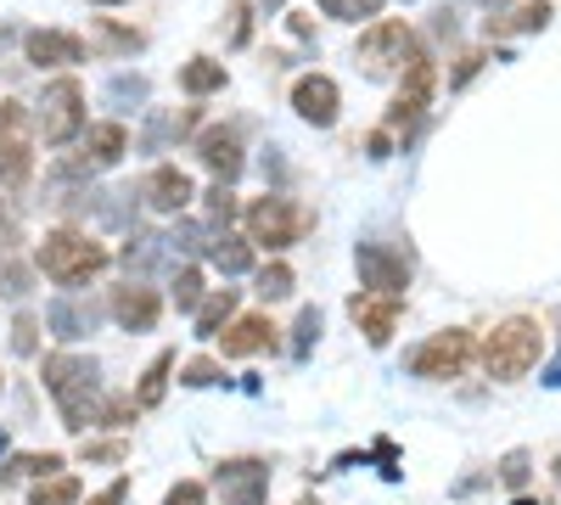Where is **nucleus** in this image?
Wrapping results in <instances>:
<instances>
[{
  "instance_id": "14",
  "label": "nucleus",
  "mask_w": 561,
  "mask_h": 505,
  "mask_svg": "<svg viewBox=\"0 0 561 505\" xmlns=\"http://www.w3.org/2000/svg\"><path fill=\"white\" fill-rule=\"evenodd\" d=\"M140 197H147L158 214H185V208H192V197H197V186H192V174H185V169L158 163L147 174V186H140Z\"/></svg>"
},
{
  "instance_id": "6",
  "label": "nucleus",
  "mask_w": 561,
  "mask_h": 505,
  "mask_svg": "<svg viewBox=\"0 0 561 505\" xmlns=\"http://www.w3.org/2000/svg\"><path fill=\"white\" fill-rule=\"evenodd\" d=\"M472 354H478L472 332H466V326H449V332H433L427 343L410 354V371L427 377V382H455V377H466Z\"/></svg>"
},
{
  "instance_id": "26",
  "label": "nucleus",
  "mask_w": 561,
  "mask_h": 505,
  "mask_svg": "<svg viewBox=\"0 0 561 505\" xmlns=\"http://www.w3.org/2000/svg\"><path fill=\"white\" fill-rule=\"evenodd\" d=\"M174 309H185V314L203 309V269L197 264H180L174 269Z\"/></svg>"
},
{
  "instance_id": "34",
  "label": "nucleus",
  "mask_w": 561,
  "mask_h": 505,
  "mask_svg": "<svg viewBox=\"0 0 561 505\" xmlns=\"http://www.w3.org/2000/svg\"><path fill=\"white\" fill-rule=\"evenodd\" d=\"M163 505H208V489L185 478V483H174V489H169V500H163Z\"/></svg>"
},
{
  "instance_id": "35",
  "label": "nucleus",
  "mask_w": 561,
  "mask_h": 505,
  "mask_svg": "<svg viewBox=\"0 0 561 505\" xmlns=\"http://www.w3.org/2000/svg\"><path fill=\"white\" fill-rule=\"evenodd\" d=\"M124 494H129V478H113L102 494H90L84 505H124Z\"/></svg>"
},
{
  "instance_id": "41",
  "label": "nucleus",
  "mask_w": 561,
  "mask_h": 505,
  "mask_svg": "<svg viewBox=\"0 0 561 505\" xmlns=\"http://www.w3.org/2000/svg\"><path fill=\"white\" fill-rule=\"evenodd\" d=\"M556 483H561V461H556Z\"/></svg>"
},
{
  "instance_id": "25",
  "label": "nucleus",
  "mask_w": 561,
  "mask_h": 505,
  "mask_svg": "<svg viewBox=\"0 0 561 505\" xmlns=\"http://www.w3.org/2000/svg\"><path fill=\"white\" fill-rule=\"evenodd\" d=\"M28 505H79V478H68V472L39 478L34 494H28Z\"/></svg>"
},
{
  "instance_id": "39",
  "label": "nucleus",
  "mask_w": 561,
  "mask_h": 505,
  "mask_svg": "<svg viewBox=\"0 0 561 505\" xmlns=\"http://www.w3.org/2000/svg\"><path fill=\"white\" fill-rule=\"evenodd\" d=\"M275 7H280V0H264V12H275Z\"/></svg>"
},
{
  "instance_id": "42",
  "label": "nucleus",
  "mask_w": 561,
  "mask_h": 505,
  "mask_svg": "<svg viewBox=\"0 0 561 505\" xmlns=\"http://www.w3.org/2000/svg\"><path fill=\"white\" fill-rule=\"evenodd\" d=\"M483 7H500V0H483Z\"/></svg>"
},
{
  "instance_id": "17",
  "label": "nucleus",
  "mask_w": 561,
  "mask_h": 505,
  "mask_svg": "<svg viewBox=\"0 0 561 505\" xmlns=\"http://www.w3.org/2000/svg\"><path fill=\"white\" fill-rule=\"evenodd\" d=\"M197 152H203V163L219 174V180H237L242 174V135L237 129H225V124H214V129H203L197 135Z\"/></svg>"
},
{
  "instance_id": "37",
  "label": "nucleus",
  "mask_w": 561,
  "mask_h": 505,
  "mask_svg": "<svg viewBox=\"0 0 561 505\" xmlns=\"http://www.w3.org/2000/svg\"><path fill=\"white\" fill-rule=\"evenodd\" d=\"M528 478V461L523 455H505V483H523Z\"/></svg>"
},
{
  "instance_id": "18",
  "label": "nucleus",
  "mask_w": 561,
  "mask_h": 505,
  "mask_svg": "<svg viewBox=\"0 0 561 505\" xmlns=\"http://www.w3.org/2000/svg\"><path fill=\"white\" fill-rule=\"evenodd\" d=\"M158 314H163V298L152 287H118L113 292V320L124 332H152Z\"/></svg>"
},
{
  "instance_id": "29",
  "label": "nucleus",
  "mask_w": 561,
  "mask_h": 505,
  "mask_svg": "<svg viewBox=\"0 0 561 505\" xmlns=\"http://www.w3.org/2000/svg\"><path fill=\"white\" fill-rule=\"evenodd\" d=\"M51 326H57V337H84V332H90V314L73 309V303H57V309H51Z\"/></svg>"
},
{
  "instance_id": "27",
  "label": "nucleus",
  "mask_w": 561,
  "mask_h": 505,
  "mask_svg": "<svg viewBox=\"0 0 561 505\" xmlns=\"http://www.w3.org/2000/svg\"><path fill=\"white\" fill-rule=\"evenodd\" d=\"M293 287H298V275H293L287 264H264V269H259V298H264V303L293 298Z\"/></svg>"
},
{
  "instance_id": "36",
  "label": "nucleus",
  "mask_w": 561,
  "mask_h": 505,
  "mask_svg": "<svg viewBox=\"0 0 561 505\" xmlns=\"http://www.w3.org/2000/svg\"><path fill=\"white\" fill-rule=\"evenodd\" d=\"M84 461H124V444H84Z\"/></svg>"
},
{
  "instance_id": "11",
  "label": "nucleus",
  "mask_w": 561,
  "mask_h": 505,
  "mask_svg": "<svg viewBox=\"0 0 561 505\" xmlns=\"http://www.w3.org/2000/svg\"><path fill=\"white\" fill-rule=\"evenodd\" d=\"M214 489H219V505H264V494H270V467L253 461V455H242V461H219Z\"/></svg>"
},
{
  "instance_id": "4",
  "label": "nucleus",
  "mask_w": 561,
  "mask_h": 505,
  "mask_svg": "<svg viewBox=\"0 0 561 505\" xmlns=\"http://www.w3.org/2000/svg\"><path fill=\"white\" fill-rule=\"evenodd\" d=\"M34 180V129L23 102H0V186L23 192Z\"/></svg>"
},
{
  "instance_id": "9",
  "label": "nucleus",
  "mask_w": 561,
  "mask_h": 505,
  "mask_svg": "<svg viewBox=\"0 0 561 505\" xmlns=\"http://www.w3.org/2000/svg\"><path fill=\"white\" fill-rule=\"evenodd\" d=\"M433 84H438L433 57H427V51H415V57L404 62V84H399V102H393V113H388V129H410L421 113H427Z\"/></svg>"
},
{
  "instance_id": "13",
  "label": "nucleus",
  "mask_w": 561,
  "mask_h": 505,
  "mask_svg": "<svg viewBox=\"0 0 561 505\" xmlns=\"http://www.w3.org/2000/svg\"><path fill=\"white\" fill-rule=\"evenodd\" d=\"M348 314H354V326L365 332L370 348H388L393 343V326H399V298L393 292H354L348 298Z\"/></svg>"
},
{
  "instance_id": "15",
  "label": "nucleus",
  "mask_w": 561,
  "mask_h": 505,
  "mask_svg": "<svg viewBox=\"0 0 561 505\" xmlns=\"http://www.w3.org/2000/svg\"><path fill=\"white\" fill-rule=\"evenodd\" d=\"M23 51L34 68H73V62H84V39L68 28H34L23 39Z\"/></svg>"
},
{
  "instance_id": "32",
  "label": "nucleus",
  "mask_w": 561,
  "mask_h": 505,
  "mask_svg": "<svg viewBox=\"0 0 561 505\" xmlns=\"http://www.w3.org/2000/svg\"><path fill=\"white\" fill-rule=\"evenodd\" d=\"M293 332H298V337H293V348H298V354H309V343L320 337V309H304Z\"/></svg>"
},
{
  "instance_id": "3",
  "label": "nucleus",
  "mask_w": 561,
  "mask_h": 505,
  "mask_svg": "<svg viewBox=\"0 0 561 505\" xmlns=\"http://www.w3.org/2000/svg\"><path fill=\"white\" fill-rule=\"evenodd\" d=\"M539 354H545L539 320L511 314V320H500V326L483 337V371H489L494 382H523L534 365H539Z\"/></svg>"
},
{
  "instance_id": "38",
  "label": "nucleus",
  "mask_w": 561,
  "mask_h": 505,
  "mask_svg": "<svg viewBox=\"0 0 561 505\" xmlns=\"http://www.w3.org/2000/svg\"><path fill=\"white\" fill-rule=\"evenodd\" d=\"M545 382H561V365H556V371H550V377H545Z\"/></svg>"
},
{
  "instance_id": "2",
  "label": "nucleus",
  "mask_w": 561,
  "mask_h": 505,
  "mask_svg": "<svg viewBox=\"0 0 561 505\" xmlns=\"http://www.w3.org/2000/svg\"><path fill=\"white\" fill-rule=\"evenodd\" d=\"M34 264L45 269V282H57V287H84L90 275H102L113 264V253L90 237V231H73V225H62V231H45Z\"/></svg>"
},
{
  "instance_id": "40",
  "label": "nucleus",
  "mask_w": 561,
  "mask_h": 505,
  "mask_svg": "<svg viewBox=\"0 0 561 505\" xmlns=\"http://www.w3.org/2000/svg\"><path fill=\"white\" fill-rule=\"evenodd\" d=\"M102 7H124V0H102Z\"/></svg>"
},
{
  "instance_id": "33",
  "label": "nucleus",
  "mask_w": 561,
  "mask_h": 505,
  "mask_svg": "<svg viewBox=\"0 0 561 505\" xmlns=\"http://www.w3.org/2000/svg\"><path fill=\"white\" fill-rule=\"evenodd\" d=\"M18 472H34V478H51L57 467H62V455H51V449H45V455H23V461H12Z\"/></svg>"
},
{
  "instance_id": "30",
  "label": "nucleus",
  "mask_w": 561,
  "mask_h": 505,
  "mask_svg": "<svg viewBox=\"0 0 561 505\" xmlns=\"http://www.w3.org/2000/svg\"><path fill=\"white\" fill-rule=\"evenodd\" d=\"M180 382L185 388H214V382H225V371L214 359H192V365H180Z\"/></svg>"
},
{
  "instance_id": "31",
  "label": "nucleus",
  "mask_w": 561,
  "mask_h": 505,
  "mask_svg": "<svg viewBox=\"0 0 561 505\" xmlns=\"http://www.w3.org/2000/svg\"><path fill=\"white\" fill-rule=\"evenodd\" d=\"M12 348H18V354H34V348H39V320H34V314H18V320H12Z\"/></svg>"
},
{
  "instance_id": "20",
  "label": "nucleus",
  "mask_w": 561,
  "mask_h": 505,
  "mask_svg": "<svg viewBox=\"0 0 561 505\" xmlns=\"http://www.w3.org/2000/svg\"><path fill=\"white\" fill-rule=\"evenodd\" d=\"M180 90H185V96H214V90H225V62L192 57V62L180 68Z\"/></svg>"
},
{
  "instance_id": "8",
  "label": "nucleus",
  "mask_w": 561,
  "mask_h": 505,
  "mask_svg": "<svg viewBox=\"0 0 561 505\" xmlns=\"http://www.w3.org/2000/svg\"><path fill=\"white\" fill-rule=\"evenodd\" d=\"M415 51H421V45H415V28L410 23H370L359 34V51L354 57L365 62L370 79H382V73H399Z\"/></svg>"
},
{
  "instance_id": "23",
  "label": "nucleus",
  "mask_w": 561,
  "mask_h": 505,
  "mask_svg": "<svg viewBox=\"0 0 561 505\" xmlns=\"http://www.w3.org/2000/svg\"><path fill=\"white\" fill-rule=\"evenodd\" d=\"M208 259H214L225 275H248V269H253V242H242V237L225 231V237L208 242Z\"/></svg>"
},
{
  "instance_id": "12",
  "label": "nucleus",
  "mask_w": 561,
  "mask_h": 505,
  "mask_svg": "<svg viewBox=\"0 0 561 505\" xmlns=\"http://www.w3.org/2000/svg\"><path fill=\"white\" fill-rule=\"evenodd\" d=\"M293 107H298V118L304 124H314V129H332L337 124V113H343V90L325 79V73H304L298 84H293Z\"/></svg>"
},
{
  "instance_id": "21",
  "label": "nucleus",
  "mask_w": 561,
  "mask_h": 505,
  "mask_svg": "<svg viewBox=\"0 0 561 505\" xmlns=\"http://www.w3.org/2000/svg\"><path fill=\"white\" fill-rule=\"evenodd\" d=\"M169 377H174V348H163V354L147 365V377H140V388H135V404H140V410H158L163 393H169Z\"/></svg>"
},
{
  "instance_id": "1",
  "label": "nucleus",
  "mask_w": 561,
  "mask_h": 505,
  "mask_svg": "<svg viewBox=\"0 0 561 505\" xmlns=\"http://www.w3.org/2000/svg\"><path fill=\"white\" fill-rule=\"evenodd\" d=\"M39 377H45V388H51L68 433H84V427L102 422V371H96L90 354H45Z\"/></svg>"
},
{
  "instance_id": "24",
  "label": "nucleus",
  "mask_w": 561,
  "mask_h": 505,
  "mask_svg": "<svg viewBox=\"0 0 561 505\" xmlns=\"http://www.w3.org/2000/svg\"><path fill=\"white\" fill-rule=\"evenodd\" d=\"M545 23H550V7H545V0H528V7L505 12V18H489V34H534Z\"/></svg>"
},
{
  "instance_id": "10",
  "label": "nucleus",
  "mask_w": 561,
  "mask_h": 505,
  "mask_svg": "<svg viewBox=\"0 0 561 505\" xmlns=\"http://www.w3.org/2000/svg\"><path fill=\"white\" fill-rule=\"evenodd\" d=\"M354 269H359V287H370V292H404L410 287V264H404V253H393V248H382V242H359L354 248Z\"/></svg>"
},
{
  "instance_id": "43",
  "label": "nucleus",
  "mask_w": 561,
  "mask_h": 505,
  "mask_svg": "<svg viewBox=\"0 0 561 505\" xmlns=\"http://www.w3.org/2000/svg\"><path fill=\"white\" fill-rule=\"evenodd\" d=\"M304 505H320V500H304Z\"/></svg>"
},
{
  "instance_id": "22",
  "label": "nucleus",
  "mask_w": 561,
  "mask_h": 505,
  "mask_svg": "<svg viewBox=\"0 0 561 505\" xmlns=\"http://www.w3.org/2000/svg\"><path fill=\"white\" fill-rule=\"evenodd\" d=\"M230 320H237V287H225V292L203 298V309H197V337H219Z\"/></svg>"
},
{
  "instance_id": "19",
  "label": "nucleus",
  "mask_w": 561,
  "mask_h": 505,
  "mask_svg": "<svg viewBox=\"0 0 561 505\" xmlns=\"http://www.w3.org/2000/svg\"><path fill=\"white\" fill-rule=\"evenodd\" d=\"M84 152H90V163H96V169H113V163L129 152L124 124H90V129H84Z\"/></svg>"
},
{
  "instance_id": "28",
  "label": "nucleus",
  "mask_w": 561,
  "mask_h": 505,
  "mask_svg": "<svg viewBox=\"0 0 561 505\" xmlns=\"http://www.w3.org/2000/svg\"><path fill=\"white\" fill-rule=\"evenodd\" d=\"M320 12L337 18V23H359V18H377L382 0H320Z\"/></svg>"
},
{
  "instance_id": "16",
  "label": "nucleus",
  "mask_w": 561,
  "mask_h": 505,
  "mask_svg": "<svg viewBox=\"0 0 561 505\" xmlns=\"http://www.w3.org/2000/svg\"><path fill=\"white\" fill-rule=\"evenodd\" d=\"M219 348L230 359H248V354H264L275 348V326H270V314H237L230 326L219 332Z\"/></svg>"
},
{
  "instance_id": "7",
  "label": "nucleus",
  "mask_w": 561,
  "mask_h": 505,
  "mask_svg": "<svg viewBox=\"0 0 561 505\" xmlns=\"http://www.w3.org/2000/svg\"><path fill=\"white\" fill-rule=\"evenodd\" d=\"M304 231H309V214H304L298 203H287V197H259V203L248 208V242H259V248H270V253L304 242Z\"/></svg>"
},
{
  "instance_id": "5",
  "label": "nucleus",
  "mask_w": 561,
  "mask_h": 505,
  "mask_svg": "<svg viewBox=\"0 0 561 505\" xmlns=\"http://www.w3.org/2000/svg\"><path fill=\"white\" fill-rule=\"evenodd\" d=\"M39 135H45V147H68L84 135V84L68 73L57 84H45V96H39Z\"/></svg>"
},
{
  "instance_id": "44",
  "label": "nucleus",
  "mask_w": 561,
  "mask_h": 505,
  "mask_svg": "<svg viewBox=\"0 0 561 505\" xmlns=\"http://www.w3.org/2000/svg\"><path fill=\"white\" fill-rule=\"evenodd\" d=\"M0 444H7V438H0Z\"/></svg>"
}]
</instances>
